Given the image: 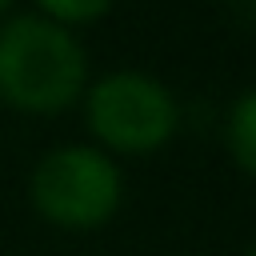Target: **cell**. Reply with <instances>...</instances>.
<instances>
[{
	"label": "cell",
	"mask_w": 256,
	"mask_h": 256,
	"mask_svg": "<svg viewBox=\"0 0 256 256\" xmlns=\"http://www.w3.org/2000/svg\"><path fill=\"white\" fill-rule=\"evenodd\" d=\"M84 88L80 44L48 20L20 16L0 28V96L20 112H60Z\"/></svg>",
	"instance_id": "1"
},
{
	"label": "cell",
	"mask_w": 256,
	"mask_h": 256,
	"mask_svg": "<svg viewBox=\"0 0 256 256\" xmlns=\"http://www.w3.org/2000/svg\"><path fill=\"white\" fill-rule=\"evenodd\" d=\"M32 204L60 228H96L120 208V172L96 148H56L32 172Z\"/></svg>",
	"instance_id": "2"
},
{
	"label": "cell",
	"mask_w": 256,
	"mask_h": 256,
	"mask_svg": "<svg viewBox=\"0 0 256 256\" xmlns=\"http://www.w3.org/2000/svg\"><path fill=\"white\" fill-rule=\"evenodd\" d=\"M176 100L140 72H112L88 92V128L116 152H156L176 132Z\"/></svg>",
	"instance_id": "3"
},
{
	"label": "cell",
	"mask_w": 256,
	"mask_h": 256,
	"mask_svg": "<svg viewBox=\"0 0 256 256\" xmlns=\"http://www.w3.org/2000/svg\"><path fill=\"white\" fill-rule=\"evenodd\" d=\"M228 148L236 156V164L244 172L256 176V88L244 92L232 108V120H228Z\"/></svg>",
	"instance_id": "4"
},
{
	"label": "cell",
	"mask_w": 256,
	"mask_h": 256,
	"mask_svg": "<svg viewBox=\"0 0 256 256\" xmlns=\"http://www.w3.org/2000/svg\"><path fill=\"white\" fill-rule=\"evenodd\" d=\"M112 0H40V8L64 24H84V20H96L100 12H108Z\"/></svg>",
	"instance_id": "5"
},
{
	"label": "cell",
	"mask_w": 256,
	"mask_h": 256,
	"mask_svg": "<svg viewBox=\"0 0 256 256\" xmlns=\"http://www.w3.org/2000/svg\"><path fill=\"white\" fill-rule=\"evenodd\" d=\"M8 4H12V0H0V8H8Z\"/></svg>",
	"instance_id": "6"
},
{
	"label": "cell",
	"mask_w": 256,
	"mask_h": 256,
	"mask_svg": "<svg viewBox=\"0 0 256 256\" xmlns=\"http://www.w3.org/2000/svg\"><path fill=\"white\" fill-rule=\"evenodd\" d=\"M248 256H256V244H252V248H248Z\"/></svg>",
	"instance_id": "7"
}]
</instances>
